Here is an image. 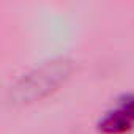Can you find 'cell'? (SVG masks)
I'll return each mask as SVG.
<instances>
[{"mask_svg":"<svg viewBox=\"0 0 134 134\" xmlns=\"http://www.w3.org/2000/svg\"><path fill=\"white\" fill-rule=\"evenodd\" d=\"M134 128V92L123 93L99 117L98 129L103 134H123Z\"/></svg>","mask_w":134,"mask_h":134,"instance_id":"cell-2","label":"cell"},{"mask_svg":"<svg viewBox=\"0 0 134 134\" xmlns=\"http://www.w3.org/2000/svg\"><path fill=\"white\" fill-rule=\"evenodd\" d=\"M73 71V60L68 57H57L44 62L24 74L11 88V101L14 104L33 103L68 79Z\"/></svg>","mask_w":134,"mask_h":134,"instance_id":"cell-1","label":"cell"}]
</instances>
